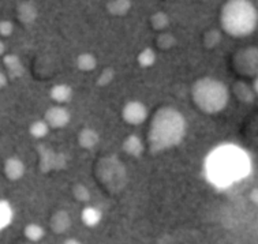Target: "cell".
Instances as JSON below:
<instances>
[{"label":"cell","instance_id":"6da1fadb","mask_svg":"<svg viewBox=\"0 0 258 244\" xmlns=\"http://www.w3.org/2000/svg\"><path fill=\"white\" fill-rule=\"evenodd\" d=\"M186 135V120L176 109L160 108L150 123L149 143L152 153L168 150L179 145Z\"/></svg>","mask_w":258,"mask_h":244},{"label":"cell","instance_id":"7a4b0ae2","mask_svg":"<svg viewBox=\"0 0 258 244\" xmlns=\"http://www.w3.org/2000/svg\"><path fill=\"white\" fill-rule=\"evenodd\" d=\"M249 160L236 147H221L207 161V174L217 186L231 184L235 180H239L249 172Z\"/></svg>","mask_w":258,"mask_h":244},{"label":"cell","instance_id":"3957f363","mask_svg":"<svg viewBox=\"0 0 258 244\" xmlns=\"http://www.w3.org/2000/svg\"><path fill=\"white\" fill-rule=\"evenodd\" d=\"M221 25L231 36H249L257 28V11L249 0H230L221 11Z\"/></svg>","mask_w":258,"mask_h":244},{"label":"cell","instance_id":"277c9868","mask_svg":"<svg viewBox=\"0 0 258 244\" xmlns=\"http://www.w3.org/2000/svg\"><path fill=\"white\" fill-rule=\"evenodd\" d=\"M192 101L205 113H217L228 104V89L223 82L213 78L198 79L191 90Z\"/></svg>","mask_w":258,"mask_h":244},{"label":"cell","instance_id":"5b68a950","mask_svg":"<svg viewBox=\"0 0 258 244\" xmlns=\"http://www.w3.org/2000/svg\"><path fill=\"white\" fill-rule=\"evenodd\" d=\"M97 178H100L108 190L116 191L124 187L126 171L123 168L122 162L117 161L115 157L104 158L97 165Z\"/></svg>","mask_w":258,"mask_h":244},{"label":"cell","instance_id":"8992f818","mask_svg":"<svg viewBox=\"0 0 258 244\" xmlns=\"http://www.w3.org/2000/svg\"><path fill=\"white\" fill-rule=\"evenodd\" d=\"M37 153L40 157V171L42 174H49L52 171H61L67 167L66 155L55 151L45 145L37 146Z\"/></svg>","mask_w":258,"mask_h":244},{"label":"cell","instance_id":"52a82bcc","mask_svg":"<svg viewBox=\"0 0 258 244\" xmlns=\"http://www.w3.org/2000/svg\"><path fill=\"white\" fill-rule=\"evenodd\" d=\"M122 118L127 124L138 126L148 119V108L141 101H130L123 108Z\"/></svg>","mask_w":258,"mask_h":244},{"label":"cell","instance_id":"ba28073f","mask_svg":"<svg viewBox=\"0 0 258 244\" xmlns=\"http://www.w3.org/2000/svg\"><path fill=\"white\" fill-rule=\"evenodd\" d=\"M44 120L48 123L49 128H63L70 123L71 115L64 107L55 105V107L48 108L45 116H44Z\"/></svg>","mask_w":258,"mask_h":244},{"label":"cell","instance_id":"9c48e42d","mask_svg":"<svg viewBox=\"0 0 258 244\" xmlns=\"http://www.w3.org/2000/svg\"><path fill=\"white\" fill-rule=\"evenodd\" d=\"M25 171H26V168H25V164L22 160H19L17 157H11V158L6 160L5 175L10 182H17L19 179L24 178Z\"/></svg>","mask_w":258,"mask_h":244},{"label":"cell","instance_id":"30bf717a","mask_svg":"<svg viewBox=\"0 0 258 244\" xmlns=\"http://www.w3.org/2000/svg\"><path fill=\"white\" fill-rule=\"evenodd\" d=\"M3 63H5L6 70H7V76L11 79H18L21 76L24 75L25 67L24 63L21 60V57L18 55H6L3 57Z\"/></svg>","mask_w":258,"mask_h":244},{"label":"cell","instance_id":"8fae6325","mask_svg":"<svg viewBox=\"0 0 258 244\" xmlns=\"http://www.w3.org/2000/svg\"><path fill=\"white\" fill-rule=\"evenodd\" d=\"M51 229L53 233L61 235L67 230L70 229L71 226V218L70 214L66 210H57L51 218Z\"/></svg>","mask_w":258,"mask_h":244},{"label":"cell","instance_id":"7c38bea8","mask_svg":"<svg viewBox=\"0 0 258 244\" xmlns=\"http://www.w3.org/2000/svg\"><path fill=\"white\" fill-rule=\"evenodd\" d=\"M18 19L25 25L34 24V21L37 19V7L33 2H22L18 6Z\"/></svg>","mask_w":258,"mask_h":244},{"label":"cell","instance_id":"4fadbf2b","mask_svg":"<svg viewBox=\"0 0 258 244\" xmlns=\"http://www.w3.org/2000/svg\"><path fill=\"white\" fill-rule=\"evenodd\" d=\"M100 136L96 130L93 128H82L78 134V143L81 147H84L86 150H90L99 145Z\"/></svg>","mask_w":258,"mask_h":244},{"label":"cell","instance_id":"5bb4252c","mask_svg":"<svg viewBox=\"0 0 258 244\" xmlns=\"http://www.w3.org/2000/svg\"><path fill=\"white\" fill-rule=\"evenodd\" d=\"M51 99L57 104H66L70 103L71 99H73V89L71 86L66 84L55 85L51 88Z\"/></svg>","mask_w":258,"mask_h":244},{"label":"cell","instance_id":"9a60e30c","mask_svg":"<svg viewBox=\"0 0 258 244\" xmlns=\"http://www.w3.org/2000/svg\"><path fill=\"white\" fill-rule=\"evenodd\" d=\"M122 147L127 154L133 155V157H138L144 151V143H142L141 138L137 135L127 136L126 139L123 141Z\"/></svg>","mask_w":258,"mask_h":244},{"label":"cell","instance_id":"2e32d148","mask_svg":"<svg viewBox=\"0 0 258 244\" xmlns=\"http://www.w3.org/2000/svg\"><path fill=\"white\" fill-rule=\"evenodd\" d=\"M101 211L96 207H85L81 213V218L86 226H96L101 221Z\"/></svg>","mask_w":258,"mask_h":244},{"label":"cell","instance_id":"e0dca14e","mask_svg":"<svg viewBox=\"0 0 258 244\" xmlns=\"http://www.w3.org/2000/svg\"><path fill=\"white\" fill-rule=\"evenodd\" d=\"M97 66V59L94 57L92 53H81L80 56L77 57V67L81 71H93Z\"/></svg>","mask_w":258,"mask_h":244},{"label":"cell","instance_id":"ac0fdd59","mask_svg":"<svg viewBox=\"0 0 258 244\" xmlns=\"http://www.w3.org/2000/svg\"><path fill=\"white\" fill-rule=\"evenodd\" d=\"M49 132V126L45 120H36L30 124L29 127V134L36 138V139H41L45 138Z\"/></svg>","mask_w":258,"mask_h":244},{"label":"cell","instance_id":"d6986e66","mask_svg":"<svg viewBox=\"0 0 258 244\" xmlns=\"http://www.w3.org/2000/svg\"><path fill=\"white\" fill-rule=\"evenodd\" d=\"M13 221V209L7 201H0V230L9 226Z\"/></svg>","mask_w":258,"mask_h":244},{"label":"cell","instance_id":"ffe728a7","mask_svg":"<svg viewBox=\"0 0 258 244\" xmlns=\"http://www.w3.org/2000/svg\"><path fill=\"white\" fill-rule=\"evenodd\" d=\"M24 232L26 239H29L30 241H34V243L40 241L45 236V230L38 224H28V225L25 226Z\"/></svg>","mask_w":258,"mask_h":244},{"label":"cell","instance_id":"44dd1931","mask_svg":"<svg viewBox=\"0 0 258 244\" xmlns=\"http://www.w3.org/2000/svg\"><path fill=\"white\" fill-rule=\"evenodd\" d=\"M132 7L130 0H112L108 3V11L113 15H124Z\"/></svg>","mask_w":258,"mask_h":244},{"label":"cell","instance_id":"7402d4cb","mask_svg":"<svg viewBox=\"0 0 258 244\" xmlns=\"http://www.w3.org/2000/svg\"><path fill=\"white\" fill-rule=\"evenodd\" d=\"M156 63V53L152 48H146L138 55V64L142 68H149Z\"/></svg>","mask_w":258,"mask_h":244},{"label":"cell","instance_id":"603a6c76","mask_svg":"<svg viewBox=\"0 0 258 244\" xmlns=\"http://www.w3.org/2000/svg\"><path fill=\"white\" fill-rule=\"evenodd\" d=\"M73 194H74V198L80 202H88L90 199V191L88 190V187L82 183H77L73 187Z\"/></svg>","mask_w":258,"mask_h":244},{"label":"cell","instance_id":"cb8c5ba5","mask_svg":"<svg viewBox=\"0 0 258 244\" xmlns=\"http://www.w3.org/2000/svg\"><path fill=\"white\" fill-rule=\"evenodd\" d=\"M150 21H152V26H153L156 30H164V29L169 25L168 17H167V14H164V13H161V11L153 14V17H152Z\"/></svg>","mask_w":258,"mask_h":244},{"label":"cell","instance_id":"d4e9b609","mask_svg":"<svg viewBox=\"0 0 258 244\" xmlns=\"http://www.w3.org/2000/svg\"><path fill=\"white\" fill-rule=\"evenodd\" d=\"M113 78H115V71H113L111 67H108V68H105V70L101 71V74H100L99 79L96 80V84H97V86H100V88H105V86H108V85L112 82Z\"/></svg>","mask_w":258,"mask_h":244},{"label":"cell","instance_id":"484cf974","mask_svg":"<svg viewBox=\"0 0 258 244\" xmlns=\"http://www.w3.org/2000/svg\"><path fill=\"white\" fill-rule=\"evenodd\" d=\"M157 44H159L160 48H163V49H168V48L174 47L175 44H176V40L172 34L169 33H163L157 40Z\"/></svg>","mask_w":258,"mask_h":244},{"label":"cell","instance_id":"4316f807","mask_svg":"<svg viewBox=\"0 0 258 244\" xmlns=\"http://www.w3.org/2000/svg\"><path fill=\"white\" fill-rule=\"evenodd\" d=\"M13 32H14V25H13V22H10L7 19L0 21V36L9 37V36L13 34Z\"/></svg>","mask_w":258,"mask_h":244},{"label":"cell","instance_id":"83f0119b","mask_svg":"<svg viewBox=\"0 0 258 244\" xmlns=\"http://www.w3.org/2000/svg\"><path fill=\"white\" fill-rule=\"evenodd\" d=\"M220 41V33L216 30H212L205 34V45L207 47H215Z\"/></svg>","mask_w":258,"mask_h":244},{"label":"cell","instance_id":"f1b7e54d","mask_svg":"<svg viewBox=\"0 0 258 244\" xmlns=\"http://www.w3.org/2000/svg\"><path fill=\"white\" fill-rule=\"evenodd\" d=\"M7 84H9V76H7L6 72L0 71V90L5 89L6 86H7Z\"/></svg>","mask_w":258,"mask_h":244},{"label":"cell","instance_id":"f546056e","mask_svg":"<svg viewBox=\"0 0 258 244\" xmlns=\"http://www.w3.org/2000/svg\"><path fill=\"white\" fill-rule=\"evenodd\" d=\"M250 199H253L254 203L258 202V190H257V188H254L253 193L250 194Z\"/></svg>","mask_w":258,"mask_h":244},{"label":"cell","instance_id":"4dcf8cb0","mask_svg":"<svg viewBox=\"0 0 258 244\" xmlns=\"http://www.w3.org/2000/svg\"><path fill=\"white\" fill-rule=\"evenodd\" d=\"M5 52H6L5 42L0 40V56H2V55H5Z\"/></svg>","mask_w":258,"mask_h":244},{"label":"cell","instance_id":"1f68e13d","mask_svg":"<svg viewBox=\"0 0 258 244\" xmlns=\"http://www.w3.org/2000/svg\"><path fill=\"white\" fill-rule=\"evenodd\" d=\"M64 243H78V240H75V239H69L66 240Z\"/></svg>","mask_w":258,"mask_h":244}]
</instances>
